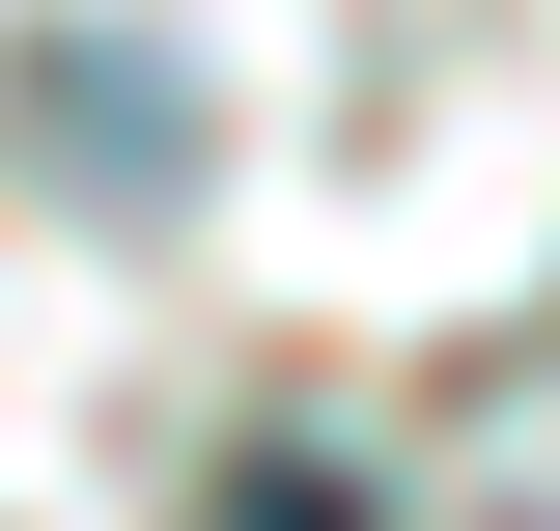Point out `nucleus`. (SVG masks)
<instances>
[{
  "label": "nucleus",
  "instance_id": "f257e3e1",
  "mask_svg": "<svg viewBox=\"0 0 560 531\" xmlns=\"http://www.w3.org/2000/svg\"><path fill=\"white\" fill-rule=\"evenodd\" d=\"M253 531H337V475H253Z\"/></svg>",
  "mask_w": 560,
  "mask_h": 531
}]
</instances>
